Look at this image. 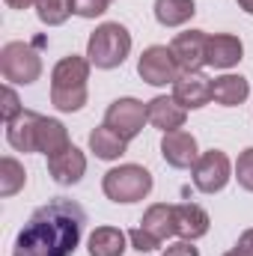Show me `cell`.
I'll list each match as a JSON object with an SVG mask.
<instances>
[{
    "instance_id": "cell-1",
    "label": "cell",
    "mask_w": 253,
    "mask_h": 256,
    "mask_svg": "<svg viewBox=\"0 0 253 256\" xmlns=\"http://www.w3.org/2000/svg\"><path fill=\"white\" fill-rule=\"evenodd\" d=\"M86 212L66 196H54L36 208L15 238L12 256H72L80 244Z\"/></svg>"
},
{
    "instance_id": "cell-2",
    "label": "cell",
    "mask_w": 253,
    "mask_h": 256,
    "mask_svg": "<svg viewBox=\"0 0 253 256\" xmlns=\"http://www.w3.org/2000/svg\"><path fill=\"white\" fill-rule=\"evenodd\" d=\"M90 60L68 54L51 72V104L63 114H74L86 104V80H90Z\"/></svg>"
},
{
    "instance_id": "cell-3",
    "label": "cell",
    "mask_w": 253,
    "mask_h": 256,
    "mask_svg": "<svg viewBox=\"0 0 253 256\" xmlns=\"http://www.w3.org/2000/svg\"><path fill=\"white\" fill-rule=\"evenodd\" d=\"M128 51H131V33L116 21H108V24L96 27V33L86 42V60L96 68H116V66H122Z\"/></svg>"
},
{
    "instance_id": "cell-4",
    "label": "cell",
    "mask_w": 253,
    "mask_h": 256,
    "mask_svg": "<svg viewBox=\"0 0 253 256\" xmlns=\"http://www.w3.org/2000/svg\"><path fill=\"white\" fill-rule=\"evenodd\" d=\"M102 191L114 202H137L152 191V173L140 164H122L104 173Z\"/></svg>"
},
{
    "instance_id": "cell-5",
    "label": "cell",
    "mask_w": 253,
    "mask_h": 256,
    "mask_svg": "<svg viewBox=\"0 0 253 256\" xmlns=\"http://www.w3.org/2000/svg\"><path fill=\"white\" fill-rule=\"evenodd\" d=\"M0 72L9 84H36L42 74L39 54L24 42H6L0 48Z\"/></svg>"
},
{
    "instance_id": "cell-6",
    "label": "cell",
    "mask_w": 253,
    "mask_h": 256,
    "mask_svg": "<svg viewBox=\"0 0 253 256\" xmlns=\"http://www.w3.org/2000/svg\"><path fill=\"white\" fill-rule=\"evenodd\" d=\"M179 68H182V66L176 60L173 48H167V45H149V48L140 54V60H137V74H140L146 84H152V86L176 84Z\"/></svg>"
},
{
    "instance_id": "cell-7",
    "label": "cell",
    "mask_w": 253,
    "mask_h": 256,
    "mask_svg": "<svg viewBox=\"0 0 253 256\" xmlns=\"http://www.w3.org/2000/svg\"><path fill=\"white\" fill-rule=\"evenodd\" d=\"M194 173V188L202 194H218L226 188L230 176H232V164L226 158V152L220 149H208L200 155V161L190 167Z\"/></svg>"
},
{
    "instance_id": "cell-8",
    "label": "cell",
    "mask_w": 253,
    "mask_h": 256,
    "mask_svg": "<svg viewBox=\"0 0 253 256\" xmlns=\"http://www.w3.org/2000/svg\"><path fill=\"white\" fill-rule=\"evenodd\" d=\"M143 122H149V114H146V104L137 98H116L104 110V126L114 134H120L126 143L143 131Z\"/></svg>"
},
{
    "instance_id": "cell-9",
    "label": "cell",
    "mask_w": 253,
    "mask_h": 256,
    "mask_svg": "<svg viewBox=\"0 0 253 256\" xmlns=\"http://www.w3.org/2000/svg\"><path fill=\"white\" fill-rule=\"evenodd\" d=\"M173 98L185 110H200L212 102V80L202 72H182L173 84Z\"/></svg>"
},
{
    "instance_id": "cell-10",
    "label": "cell",
    "mask_w": 253,
    "mask_h": 256,
    "mask_svg": "<svg viewBox=\"0 0 253 256\" xmlns=\"http://www.w3.org/2000/svg\"><path fill=\"white\" fill-rule=\"evenodd\" d=\"M161 155L170 167L176 170H188L200 161V152H196V137L188 131H167L161 137Z\"/></svg>"
},
{
    "instance_id": "cell-11",
    "label": "cell",
    "mask_w": 253,
    "mask_h": 256,
    "mask_svg": "<svg viewBox=\"0 0 253 256\" xmlns=\"http://www.w3.org/2000/svg\"><path fill=\"white\" fill-rule=\"evenodd\" d=\"M170 48H173L176 60H179V66L185 72H200L202 66H208V60H206V54H208V36L202 30H185V33H179Z\"/></svg>"
},
{
    "instance_id": "cell-12",
    "label": "cell",
    "mask_w": 253,
    "mask_h": 256,
    "mask_svg": "<svg viewBox=\"0 0 253 256\" xmlns=\"http://www.w3.org/2000/svg\"><path fill=\"white\" fill-rule=\"evenodd\" d=\"M39 122L42 116L33 110H24L12 122H6V140L15 152H39Z\"/></svg>"
},
{
    "instance_id": "cell-13",
    "label": "cell",
    "mask_w": 253,
    "mask_h": 256,
    "mask_svg": "<svg viewBox=\"0 0 253 256\" xmlns=\"http://www.w3.org/2000/svg\"><path fill=\"white\" fill-rule=\"evenodd\" d=\"M48 173L60 185H78L84 179V173H86V155L78 146H68L60 155L48 158Z\"/></svg>"
},
{
    "instance_id": "cell-14",
    "label": "cell",
    "mask_w": 253,
    "mask_h": 256,
    "mask_svg": "<svg viewBox=\"0 0 253 256\" xmlns=\"http://www.w3.org/2000/svg\"><path fill=\"white\" fill-rule=\"evenodd\" d=\"M146 114H149V122L158 128V131H179L185 126V116L188 110L176 102V98H167V96H158L146 104Z\"/></svg>"
},
{
    "instance_id": "cell-15",
    "label": "cell",
    "mask_w": 253,
    "mask_h": 256,
    "mask_svg": "<svg viewBox=\"0 0 253 256\" xmlns=\"http://www.w3.org/2000/svg\"><path fill=\"white\" fill-rule=\"evenodd\" d=\"M208 212L196 202H179L176 206V236H182V242H196L208 232Z\"/></svg>"
},
{
    "instance_id": "cell-16",
    "label": "cell",
    "mask_w": 253,
    "mask_h": 256,
    "mask_svg": "<svg viewBox=\"0 0 253 256\" xmlns=\"http://www.w3.org/2000/svg\"><path fill=\"white\" fill-rule=\"evenodd\" d=\"M242 54H244V45H242L238 36H232V33H214V36H208V54H206L208 66L230 68V66H236L242 60Z\"/></svg>"
},
{
    "instance_id": "cell-17",
    "label": "cell",
    "mask_w": 253,
    "mask_h": 256,
    "mask_svg": "<svg viewBox=\"0 0 253 256\" xmlns=\"http://www.w3.org/2000/svg\"><path fill=\"white\" fill-rule=\"evenodd\" d=\"M250 96V84L242 74H224L212 80V98L224 108H236Z\"/></svg>"
},
{
    "instance_id": "cell-18",
    "label": "cell",
    "mask_w": 253,
    "mask_h": 256,
    "mask_svg": "<svg viewBox=\"0 0 253 256\" xmlns=\"http://www.w3.org/2000/svg\"><path fill=\"white\" fill-rule=\"evenodd\" d=\"M143 230H149L155 238H170V236H176V206H167V202H155V206H149L146 208V214H143Z\"/></svg>"
},
{
    "instance_id": "cell-19",
    "label": "cell",
    "mask_w": 253,
    "mask_h": 256,
    "mask_svg": "<svg viewBox=\"0 0 253 256\" xmlns=\"http://www.w3.org/2000/svg\"><path fill=\"white\" fill-rule=\"evenodd\" d=\"M126 232L116 226H96L90 236V256H122L126 254Z\"/></svg>"
},
{
    "instance_id": "cell-20",
    "label": "cell",
    "mask_w": 253,
    "mask_h": 256,
    "mask_svg": "<svg viewBox=\"0 0 253 256\" xmlns=\"http://www.w3.org/2000/svg\"><path fill=\"white\" fill-rule=\"evenodd\" d=\"M68 146L72 143H68V131H66L63 122L42 116V122H39V152L48 155V158H54V155H60Z\"/></svg>"
},
{
    "instance_id": "cell-21",
    "label": "cell",
    "mask_w": 253,
    "mask_h": 256,
    "mask_svg": "<svg viewBox=\"0 0 253 256\" xmlns=\"http://www.w3.org/2000/svg\"><path fill=\"white\" fill-rule=\"evenodd\" d=\"M90 149H92L96 158H102V161H116L120 155H126L128 143L120 134H114L108 126H102L90 134Z\"/></svg>"
},
{
    "instance_id": "cell-22",
    "label": "cell",
    "mask_w": 253,
    "mask_h": 256,
    "mask_svg": "<svg viewBox=\"0 0 253 256\" xmlns=\"http://www.w3.org/2000/svg\"><path fill=\"white\" fill-rule=\"evenodd\" d=\"M196 3L194 0H155V18L164 27H179L194 18Z\"/></svg>"
},
{
    "instance_id": "cell-23",
    "label": "cell",
    "mask_w": 253,
    "mask_h": 256,
    "mask_svg": "<svg viewBox=\"0 0 253 256\" xmlns=\"http://www.w3.org/2000/svg\"><path fill=\"white\" fill-rule=\"evenodd\" d=\"M24 182H27L24 164H18L12 155H6L0 161V196H15L24 188Z\"/></svg>"
},
{
    "instance_id": "cell-24",
    "label": "cell",
    "mask_w": 253,
    "mask_h": 256,
    "mask_svg": "<svg viewBox=\"0 0 253 256\" xmlns=\"http://www.w3.org/2000/svg\"><path fill=\"white\" fill-rule=\"evenodd\" d=\"M72 12H74V0H39V3H36V15H39V21L48 24V27L63 24Z\"/></svg>"
},
{
    "instance_id": "cell-25",
    "label": "cell",
    "mask_w": 253,
    "mask_h": 256,
    "mask_svg": "<svg viewBox=\"0 0 253 256\" xmlns=\"http://www.w3.org/2000/svg\"><path fill=\"white\" fill-rule=\"evenodd\" d=\"M236 179H238V185L244 191L253 194V146L238 155V161H236Z\"/></svg>"
},
{
    "instance_id": "cell-26",
    "label": "cell",
    "mask_w": 253,
    "mask_h": 256,
    "mask_svg": "<svg viewBox=\"0 0 253 256\" xmlns=\"http://www.w3.org/2000/svg\"><path fill=\"white\" fill-rule=\"evenodd\" d=\"M128 242L134 244V250H140V254H149V250H155L158 244H161V238H155L149 230H143V226H137V230H131L128 232Z\"/></svg>"
},
{
    "instance_id": "cell-27",
    "label": "cell",
    "mask_w": 253,
    "mask_h": 256,
    "mask_svg": "<svg viewBox=\"0 0 253 256\" xmlns=\"http://www.w3.org/2000/svg\"><path fill=\"white\" fill-rule=\"evenodd\" d=\"M110 0H74V15L80 18H96L102 12H108Z\"/></svg>"
},
{
    "instance_id": "cell-28",
    "label": "cell",
    "mask_w": 253,
    "mask_h": 256,
    "mask_svg": "<svg viewBox=\"0 0 253 256\" xmlns=\"http://www.w3.org/2000/svg\"><path fill=\"white\" fill-rule=\"evenodd\" d=\"M24 114V108H21V102H18V96H15V90L12 86H3V120L6 122H12L15 116H21Z\"/></svg>"
},
{
    "instance_id": "cell-29",
    "label": "cell",
    "mask_w": 253,
    "mask_h": 256,
    "mask_svg": "<svg viewBox=\"0 0 253 256\" xmlns=\"http://www.w3.org/2000/svg\"><path fill=\"white\" fill-rule=\"evenodd\" d=\"M161 256H200V250L190 242H176V244H170Z\"/></svg>"
},
{
    "instance_id": "cell-30",
    "label": "cell",
    "mask_w": 253,
    "mask_h": 256,
    "mask_svg": "<svg viewBox=\"0 0 253 256\" xmlns=\"http://www.w3.org/2000/svg\"><path fill=\"white\" fill-rule=\"evenodd\" d=\"M236 254L238 256H253V230L238 236V244H236Z\"/></svg>"
},
{
    "instance_id": "cell-31",
    "label": "cell",
    "mask_w": 253,
    "mask_h": 256,
    "mask_svg": "<svg viewBox=\"0 0 253 256\" xmlns=\"http://www.w3.org/2000/svg\"><path fill=\"white\" fill-rule=\"evenodd\" d=\"M39 0H6V6L9 9H30V6H36Z\"/></svg>"
},
{
    "instance_id": "cell-32",
    "label": "cell",
    "mask_w": 253,
    "mask_h": 256,
    "mask_svg": "<svg viewBox=\"0 0 253 256\" xmlns=\"http://www.w3.org/2000/svg\"><path fill=\"white\" fill-rule=\"evenodd\" d=\"M236 3H238V6H242L248 15H253V0H236Z\"/></svg>"
},
{
    "instance_id": "cell-33",
    "label": "cell",
    "mask_w": 253,
    "mask_h": 256,
    "mask_svg": "<svg viewBox=\"0 0 253 256\" xmlns=\"http://www.w3.org/2000/svg\"><path fill=\"white\" fill-rule=\"evenodd\" d=\"M224 256H238V254H236V250H232V254H224Z\"/></svg>"
}]
</instances>
